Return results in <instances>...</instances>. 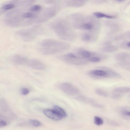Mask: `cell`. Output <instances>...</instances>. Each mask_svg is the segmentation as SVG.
<instances>
[{
  "mask_svg": "<svg viewBox=\"0 0 130 130\" xmlns=\"http://www.w3.org/2000/svg\"><path fill=\"white\" fill-rule=\"evenodd\" d=\"M100 70H95L91 71L90 74L93 76L108 77L107 73L105 67H102Z\"/></svg>",
  "mask_w": 130,
  "mask_h": 130,
  "instance_id": "cell-11",
  "label": "cell"
},
{
  "mask_svg": "<svg viewBox=\"0 0 130 130\" xmlns=\"http://www.w3.org/2000/svg\"><path fill=\"white\" fill-rule=\"evenodd\" d=\"M28 123L31 126L35 127H38L41 125V123L40 121L35 119L30 120L29 121Z\"/></svg>",
  "mask_w": 130,
  "mask_h": 130,
  "instance_id": "cell-19",
  "label": "cell"
},
{
  "mask_svg": "<svg viewBox=\"0 0 130 130\" xmlns=\"http://www.w3.org/2000/svg\"><path fill=\"white\" fill-rule=\"evenodd\" d=\"M44 31V29L42 26L37 25L18 31L16 32V34L23 41L28 42L34 39L38 36L42 34Z\"/></svg>",
  "mask_w": 130,
  "mask_h": 130,
  "instance_id": "cell-2",
  "label": "cell"
},
{
  "mask_svg": "<svg viewBox=\"0 0 130 130\" xmlns=\"http://www.w3.org/2000/svg\"><path fill=\"white\" fill-rule=\"evenodd\" d=\"M112 97L113 99H118L121 98L122 95L119 93H116L113 95Z\"/></svg>",
  "mask_w": 130,
  "mask_h": 130,
  "instance_id": "cell-30",
  "label": "cell"
},
{
  "mask_svg": "<svg viewBox=\"0 0 130 130\" xmlns=\"http://www.w3.org/2000/svg\"><path fill=\"white\" fill-rule=\"evenodd\" d=\"M28 59L24 56L15 55L11 58V61L13 63L18 65L26 66Z\"/></svg>",
  "mask_w": 130,
  "mask_h": 130,
  "instance_id": "cell-8",
  "label": "cell"
},
{
  "mask_svg": "<svg viewBox=\"0 0 130 130\" xmlns=\"http://www.w3.org/2000/svg\"><path fill=\"white\" fill-rule=\"evenodd\" d=\"M22 13L21 10L19 9L14 10L8 12L4 17L3 22L6 25L10 27L21 26Z\"/></svg>",
  "mask_w": 130,
  "mask_h": 130,
  "instance_id": "cell-3",
  "label": "cell"
},
{
  "mask_svg": "<svg viewBox=\"0 0 130 130\" xmlns=\"http://www.w3.org/2000/svg\"><path fill=\"white\" fill-rule=\"evenodd\" d=\"M44 2L46 4H52L56 3L57 0H43Z\"/></svg>",
  "mask_w": 130,
  "mask_h": 130,
  "instance_id": "cell-29",
  "label": "cell"
},
{
  "mask_svg": "<svg viewBox=\"0 0 130 130\" xmlns=\"http://www.w3.org/2000/svg\"><path fill=\"white\" fill-rule=\"evenodd\" d=\"M78 54L83 58H88L91 55V53L87 51L81 50L78 52Z\"/></svg>",
  "mask_w": 130,
  "mask_h": 130,
  "instance_id": "cell-18",
  "label": "cell"
},
{
  "mask_svg": "<svg viewBox=\"0 0 130 130\" xmlns=\"http://www.w3.org/2000/svg\"><path fill=\"white\" fill-rule=\"evenodd\" d=\"M129 97H130V94H129Z\"/></svg>",
  "mask_w": 130,
  "mask_h": 130,
  "instance_id": "cell-36",
  "label": "cell"
},
{
  "mask_svg": "<svg viewBox=\"0 0 130 130\" xmlns=\"http://www.w3.org/2000/svg\"><path fill=\"white\" fill-rule=\"evenodd\" d=\"M93 14L95 17L98 18H105L107 19H112L116 18L115 16L107 15L101 12H95L93 13Z\"/></svg>",
  "mask_w": 130,
  "mask_h": 130,
  "instance_id": "cell-13",
  "label": "cell"
},
{
  "mask_svg": "<svg viewBox=\"0 0 130 130\" xmlns=\"http://www.w3.org/2000/svg\"><path fill=\"white\" fill-rule=\"evenodd\" d=\"M82 38L84 41H88L90 40L91 36L89 34H84L82 35Z\"/></svg>",
  "mask_w": 130,
  "mask_h": 130,
  "instance_id": "cell-24",
  "label": "cell"
},
{
  "mask_svg": "<svg viewBox=\"0 0 130 130\" xmlns=\"http://www.w3.org/2000/svg\"><path fill=\"white\" fill-rule=\"evenodd\" d=\"M26 66L34 69L38 70H44L46 67L43 62L35 59H28Z\"/></svg>",
  "mask_w": 130,
  "mask_h": 130,
  "instance_id": "cell-7",
  "label": "cell"
},
{
  "mask_svg": "<svg viewBox=\"0 0 130 130\" xmlns=\"http://www.w3.org/2000/svg\"><path fill=\"white\" fill-rule=\"evenodd\" d=\"M43 112L47 117L55 121H59L62 118L61 116L53 109H45L43 110Z\"/></svg>",
  "mask_w": 130,
  "mask_h": 130,
  "instance_id": "cell-9",
  "label": "cell"
},
{
  "mask_svg": "<svg viewBox=\"0 0 130 130\" xmlns=\"http://www.w3.org/2000/svg\"><path fill=\"white\" fill-rule=\"evenodd\" d=\"M114 92L119 93H127L130 92V87H119L115 89Z\"/></svg>",
  "mask_w": 130,
  "mask_h": 130,
  "instance_id": "cell-16",
  "label": "cell"
},
{
  "mask_svg": "<svg viewBox=\"0 0 130 130\" xmlns=\"http://www.w3.org/2000/svg\"><path fill=\"white\" fill-rule=\"evenodd\" d=\"M118 49V47L114 45L110 44L106 45L102 49V51L106 53H111L114 52Z\"/></svg>",
  "mask_w": 130,
  "mask_h": 130,
  "instance_id": "cell-12",
  "label": "cell"
},
{
  "mask_svg": "<svg viewBox=\"0 0 130 130\" xmlns=\"http://www.w3.org/2000/svg\"><path fill=\"white\" fill-rule=\"evenodd\" d=\"M61 44L54 40L47 39L40 43L38 48L39 51L44 55H50L59 52L60 50Z\"/></svg>",
  "mask_w": 130,
  "mask_h": 130,
  "instance_id": "cell-1",
  "label": "cell"
},
{
  "mask_svg": "<svg viewBox=\"0 0 130 130\" xmlns=\"http://www.w3.org/2000/svg\"><path fill=\"white\" fill-rule=\"evenodd\" d=\"M71 59H75L76 58V56L74 54L71 53L67 54L65 56Z\"/></svg>",
  "mask_w": 130,
  "mask_h": 130,
  "instance_id": "cell-28",
  "label": "cell"
},
{
  "mask_svg": "<svg viewBox=\"0 0 130 130\" xmlns=\"http://www.w3.org/2000/svg\"><path fill=\"white\" fill-rule=\"evenodd\" d=\"M41 6L39 5H35L31 7L29 10L33 12H38L41 10Z\"/></svg>",
  "mask_w": 130,
  "mask_h": 130,
  "instance_id": "cell-20",
  "label": "cell"
},
{
  "mask_svg": "<svg viewBox=\"0 0 130 130\" xmlns=\"http://www.w3.org/2000/svg\"><path fill=\"white\" fill-rule=\"evenodd\" d=\"M125 38L130 40V30L128 31L124 34Z\"/></svg>",
  "mask_w": 130,
  "mask_h": 130,
  "instance_id": "cell-32",
  "label": "cell"
},
{
  "mask_svg": "<svg viewBox=\"0 0 130 130\" xmlns=\"http://www.w3.org/2000/svg\"><path fill=\"white\" fill-rule=\"evenodd\" d=\"M121 115L124 117L130 118V110L123 109L120 111Z\"/></svg>",
  "mask_w": 130,
  "mask_h": 130,
  "instance_id": "cell-21",
  "label": "cell"
},
{
  "mask_svg": "<svg viewBox=\"0 0 130 130\" xmlns=\"http://www.w3.org/2000/svg\"><path fill=\"white\" fill-rule=\"evenodd\" d=\"M21 0H10L2 4L0 9V14L5 13L18 5L20 6Z\"/></svg>",
  "mask_w": 130,
  "mask_h": 130,
  "instance_id": "cell-5",
  "label": "cell"
},
{
  "mask_svg": "<svg viewBox=\"0 0 130 130\" xmlns=\"http://www.w3.org/2000/svg\"><path fill=\"white\" fill-rule=\"evenodd\" d=\"M60 8L58 5H54L45 9L42 16L48 20L54 17L59 11Z\"/></svg>",
  "mask_w": 130,
  "mask_h": 130,
  "instance_id": "cell-6",
  "label": "cell"
},
{
  "mask_svg": "<svg viewBox=\"0 0 130 130\" xmlns=\"http://www.w3.org/2000/svg\"><path fill=\"white\" fill-rule=\"evenodd\" d=\"M79 0V1H85V2H86L87 0Z\"/></svg>",
  "mask_w": 130,
  "mask_h": 130,
  "instance_id": "cell-35",
  "label": "cell"
},
{
  "mask_svg": "<svg viewBox=\"0 0 130 130\" xmlns=\"http://www.w3.org/2000/svg\"><path fill=\"white\" fill-rule=\"evenodd\" d=\"M101 60L100 58L98 57H93L89 58L88 60L91 62H97L100 61Z\"/></svg>",
  "mask_w": 130,
  "mask_h": 130,
  "instance_id": "cell-26",
  "label": "cell"
},
{
  "mask_svg": "<svg viewBox=\"0 0 130 130\" xmlns=\"http://www.w3.org/2000/svg\"><path fill=\"white\" fill-rule=\"evenodd\" d=\"M53 109L62 118L66 117L67 116L66 112L62 108L57 105H54Z\"/></svg>",
  "mask_w": 130,
  "mask_h": 130,
  "instance_id": "cell-14",
  "label": "cell"
},
{
  "mask_svg": "<svg viewBox=\"0 0 130 130\" xmlns=\"http://www.w3.org/2000/svg\"><path fill=\"white\" fill-rule=\"evenodd\" d=\"M115 58L118 62L130 61V54L127 52H121L115 55Z\"/></svg>",
  "mask_w": 130,
  "mask_h": 130,
  "instance_id": "cell-10",
  "label": "cell"
},
{
  "mask_svg": "<svg viewBox=\"0 0 130 130\" xmlns=\"http://www.w3.org/2000/svg\"><path fill=\"white\" fill-rule=\"evenodd\" d=\"M127 46L128 48H130V41H128L127 43Z\"/></svg>",
  "mask_w": 130,
  "mask_h": 130,
  "instance_id": "cell-34",
  "label": "cell"
},
{
  "mask_svg": "<svg viewBox=\"0 0 130 130\" xmlns=\"http://www.w3.org/2000/svg\"><path fill=\"white\" fill-rule=\"evenodd\" d=\"M21 92L22 94L26 95L29 93V91L27 88H23L21 89Z\"/></svg>",
  "mask_w": 130,
  "mask_h": 130,
  "instance_id": "cell-27",
  "label": "cell"
},
{
  "mask_svg": "<svg viewBox=\"0 0 130 130\" xmlns=\"http://www.w3.org/2000/svg\"><path fill=\"white\" fill-rule=\"evenodd\" d=\"M128 41H122L120 44L121 47L123 49H127L128 48L127 46V43Z\"/></svg>",
  "mask_w": 130,
  "mask_h": 130,
  "instance_id": "cell-25",
  "label": "cell"
},
{
  "mask_svg": "<svg viewBox=\"0 0 130 130\" xmlns=\"http://www.w3.org/2000/svg\"><path fill=\"white\" fill-rule=\"evenodd\" d=\"M93 2L96 4H100L102 2L101 0H92Z\"/></svg>",
  "mask_w": 130,
  "mask_h": 130,
  "instance_id": "cell-33",
  "label": "cell"
},
{
  "mask_svg": "<svg viewBox=\"0 0 130 130\" xmlns=\"http://www.w3.org/2000/svg\"><path fill=\"white\" fill-rule=\"evenodd\" d=\"M94 122L95 124L98 126L102 125L104 123L103 120L102 119L97 116L94 117Z\"/></svg>",
  "mask_w": 130,
  "mask_h": 130,
  "instance_id": "cell-22",
  "label": "cell"
},
{
  "mask_svg": "<svg viewBox=\"0 0 130 130\" xmlns=\"http://www.w3.org/2000/svg\"><path fill=\"white\" fill-rule=\"evenodd\" d=\"M37 0H24L21 1L20 6L24 7H28L36 2Z\"/></svg>",
  "mask_w": 130,
  "mask_h": 130,
  "instance_id": "cell-17",
  "label": "cell"
},
{
  "mask_svg": "<svg viewBox=\"0 0 130 130\" xmlns=\"http://www.w3.org/2000/svg\"><path fill=\"white\" fill-rule=\"evenodd\" d=\"M117 64L119 67L124 69L130 70V61L118 62Z\"/></svg>",
  "mask_w": 130,
  "mask_h": 130,
  "instance_id": "cell-15",
  "label": "cell"
},
{
  "mask_svg": "<svg viewBox=\"0 0 130 130\" xmlns=\"http://www.w3.org/2000/svg\"><path fill=\"white\" fill-rule=\"evenodd\" d=\"M7 123L6 121L3 120H1L0 122V127H3L6 125Z\"/></svg>",
  "mask_w": 130,
  "mask_h": 130,
  "instance_id": "cell-31",
  "label": "cell"
},
{
  "mask_svg": "<svg viewBox=\"0 0 130 130\" xmlns=\"http://www.w3.org/2000/svg\"><path fill=\"white\" fill-rule=\"evenodd\" d=\"M60 90L66 94L71 95H74L78 94V90L73 86L67 83L61 84L59 86Z\"/></svg>",
  "mask_w": 130,
  "mask_h": 130,
  "instance_id": "cell-4",
  "label": "cell"
},
{
  "mask_svg": "<svg viewBox=\"0 0 130 130\" xmlns=\"http://www.w3.org/2000/svg\"><path fill=\"white\" fill-rule=\"evenodd\" d=\"M96 92L98 95L105 97L108 96L107 93L104 90L102 89H98L96 90Z\"/></svg>",
  "mask_w": 130,
  "mask_h": 130,
  "instance_id": "cell-23",
  "label": "cell"
},
{
  "mask_svg": "<svg viewBox=\"0 0 130 130\" xmlns=\"http://www.w3.org/2000/svg\"><path fill=\"white\" fill-rule=\"evenodd\" d=\"M118 0V1H121V0Z\"/></svg>",
  "mask_w": 130,
  "mask_h": 130,
  "instance_id": "cell-37",
  "label": "cell"
}]
</instances>
